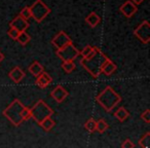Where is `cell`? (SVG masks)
<instances>
[{
  "label": "cell",
  "instance_id": "6da1fadb",
  "mask_svg": "<svg viewBox=\"0 0 150 148\" xmlns=\"http://www.w3.org/2000/svg\"><path fill=\"white\" fill-rule=\"evenodd\" d=\"M108 59V57L100 48L96 47L95 54L90 58H82L80 61V64L93 77L97 78L101 75L103 65Z\"/></svg>",
  "mask_w": 150,
  "mask_h": 148
},
{
  "label": "cell",
  "instance_id": "7a4b0ae2",
  "mask_svg": "<svg viewBox=\"0 0 150 148\" xmlns=\"http://www.w3.org/2000/svg\"><path fill=\"white\" fill-rule=\"evenodd\" d=\"M96 100L106 112H110L121 102V97L111 86H106L96 97Z\"/></svg>",
  "mask_w": 150,
  "mask_h": 148
},
{
  "label": "cell",
  "instance_id": "3957f363",
  "mask_svg": "<svg viewBox=\"0 0 150 148\" xmlns=\"http://www.w3.org/2000/svg\"><path fill=\"white\" fill-rule=\"evenodd\" d=\"M23 103L20 100L16 99L13 101V103H11V105L6 107L3 110V115L13 123L15 127H19L22 123H23V118H22L21 112L24 108Z\"/></svg>",
  "mask_w": 150,
  "mask_h": 148
},
{
  "label": "cell",
  "instance_id": "277c9868",
  "mask_svg": "<svg viewBox=\"0 0 150 148\" xmlns=\"http://www.w3.org/2000/svg\"><path fill=\"white\" fill-rule=\"evenodd\" d=\"M54 114V110L44 102L43 100H39L33 108H31V118H33L38 125H40L43 119L50 117Z\"/></svg>",
  "mask_w": 150,
  "mask_h": 148
},
{
  "label": "cell",
  "instance_id": "5b68a950",
  "mask_svg": "<svg viewBox=\"0 0 150 148\" xmlns=\"http://www.w3.org/2000/svg\"><path fill=\"white\" fill-rule=\"evenodd\" d=\"M30 11H31V18H33L37 23H41L50 13V9L46 6L42 0H36L30 6Z\"/></svg>",
  "mask_w": 150,
  "mask_h": 148
},
{
  "label": "cell",
  "instance_id": "8992f818",
  "mask_svg": "<svg viewBox=\"0 0 150 148\" xmlns=\"http://www.w3.org/2000/svg\"><path fill=\"white\" fill-rule=\"evenodd\" d=\"M56 54L63 62H67V61H74L79 56V50L72 43H70L68 45L64 46L63 48H61V50H58Z\"/></svg>",
  "mask_w": 150,
  "mask_h": 148
},
{
  "label": "cell",
  "instance_id": "52a82bcc",
  "mask_svg": "<svg viewBox=\"0 0 150 148\" xmlns=\"http://www.w3.org/2000/svg\"><path fill=\"white\" fill-rule=\"evenodd\" d=\"M134 35L143 43L147 44L150 41V24L148 21H143L135 30Z\"/></svg>",
  "mask_w": 150,
  "mask_h": 148
},
{
  "label": "cell",
  "instance_id": "ba28073f",
  "mask_svg": "<svg viewBox=\"0 0 150 148\" xmlns=\"http://www.w3.org/2000/svg\"><path fill=\"white\" fill-rule=\"evenodd\" d=\"M52 43L54 46H56L57 50H61V48H63L64 46L72 43V40H71V38L67 35L66 32L60 31L52 39Z\"/></svg>",
  "mask_w": 150,
  "mask_h": 148
},
{
  "label": "cell",
  "instance_id": "9c48e42d",
  "mask_svg": "<svg viewBox=\"0 0 150 148\" xmlns=\"http://www.w3.org/2000/svg\"><path fill=\"white\" fill-rule=\"evenodd\" d=\"M120 13L125 16V18H132L138 11V7L135 3H133L131 0L125 1L120 7H119Z\"/></svg>",
  "mask_w": 150,
  "mask_h": 148
},
{
  "label": "cell",
  "instance_id": "30bf717a",
  "mask_svg": "<svg viewBox=\"0 0 150 148\" xmlns=\"http://www.w3.org/2000/svg\"><path fill=\"white\" fill-rule=\"evenodd\" d=\"M29 26H30L29 22L24 19V18H22L20 15L17 16V17L9 23V27L15 28V29H17L19 32L26 31V30L29 28Z\"/></svg>",
  "mask_w": 150,
  "mask_h": 148
},
{
  "label": "cell",
  "instance_id": "8fae6325",
  "mask_svg": "<svg viewBox=\"0 0 150 148\" xmlns=\"http://www.w3.org/2000/svg\"><path fill=\"white\" fill-rule=\"evenodd\" d=\"M68 95H69L68 92H67L62 86H57L56 88L52 91V93H50L52 98L58 103H62L63 101L68 97Z\"/></svg>",
  "mask_w": 150,
  "mask_h": 148
},
{
  "label": "cell",
  "instance_id": "7c38bea8",
  "mask_svg": "<svg viewBox=\"0 0 150 148\" xmlns=\"http://www.w3.org/2000/svg\"><path fill=\"white\" fill-rule=\"evenodd\" d=\"M52 76H50L48 73L44 72V71L40 73L39 75L37 76V78H36V84L41 89L47 88V86L52 84Z\"/></svg>",
  "mask_w": 150,
  "mask_h": 148
},
{
  "label": "cell",
  "instance_id": "4fadbf2b",
  "mask_svg": "<svg viewBox=\"0 0 150 148\" xmlns=\"http://www.w3.org/2000/svg\"><path fill=\"white\" fill-rule=\"evenodd\" d=\"M8 76L15 84H19L22 81L24 77H25V72L22 70L20 67H15L13 70H11V72L8 73Z\"/></svg>",
  "mask_w": 150,
  "mask_h": 148
},
{
  "label": "cell",
  "instance_id": "5bb4252c",
  "mask_svg": "<svg viewBox=\"0 0 150 148\" xmlns=\"http://www.w3.org/2000/svg\"><path fill=\"white\" fill-rule=\"evenodd\" d=\"M116 68H117L116 65H115L110 59H108V60L104 63V65H103L102 73H104L105 75H107V76H110L111 74L116 70Z\"/></svg>",
  "mask_w": 150,
  "mask_h": 148
},
{
  "label": "cell",
  "instance_id": "9a60e30c",
  "mask_svg": "<svg viewBox=\"0 0 150 148\" xmlns=\"http://www.w3.org/2000/svg\"><path fill=\"white\" fill-rule=\"evenodd\" d=\"M43 71H44L43 66H42V65L40 64L39 62H37V61L33 62L29 66V72L31 73V74L33 76H35V77H37V76L39 75L40 73L43 72Z\"/></svg>",
  "mask_w": 150,
  "mask_h": 148
},
{
  "label": "cell",
  "instance_id": "2e32d148",
  "mask_svg": "<svg viewBox=\"0 0 150 148\" xmlns=\"http://www.w3.org/2000/svg\"><path fill=\"white\" fill-rule=\"evenodd\" d=\"M100 22H101V18L99 17L95 11L91 13L90 15L86 18V23L88 24V25H90L92 28H95Z\"/></svg>",
  "mask_w": 150,
  "mask_h": 148
},
{
  "label": "cell",
  "instance_id": "e0dca14e",
  "mask_svg": "<svg viewBox=\"0 0 150 148\" xmlns=\"http://www.w3.org/2000/svg\"><path fill=\"white\" fill-rule=\"evenodd\" d=\"M114 116L118 119L119 121H125V119H127V117L129 116V112L125 108V107H120L114 112Z\"/></svg>",
  "mask_w": 150,
  "mask_h": 148
},
{
  "label": "cell",
  "instance_id": "ac0fdd59",
  "mask_svg": "<svg viewBox=\"0 0 150 148\" xmlns=\"http://www.w3.org/2000/svg\"><path fill=\"white\" fill-rule=\"evenodd\" d=\"M17 40L20 44H22V45H26V44L29 43L30 40H31V36H30L26 31H22L19 33V36H18Z\"/></svg>",
  "mask_w": 150,
  "mask_h": 148
},
{
  "label": "cell",
  "instance_id": "d6986e66",
  "mask_svg": "<svg viewBox=\"0 0 150 148\" xmlns=\"http://www.w3.org/2000/svg\"><path fill=\"white\" fill-rule=\"evenodd\" d=\"M54 125H56V123H54V121L52 119V117H47V118L43 119V120L40 123V127L46 132L50 131V130L54 127Z\"/></svg>",
  "mask_w": 150,
  "mask_h": 148
},
{
  "label": "cell",
  "instance_id": "ffe728a7",
  "mask_svg": "<svg viewBox=\"0 0 150 148\" xmlns=\"http://www.w3.org/2000/svg\"><path fill=\"white\" fill-rule=\"evenodd\" d=\"M109 129V125L106 123V120L103 118L99 119L98 121H96V131H98L99 133H104Z\"/></svg>",
  "mask_w": 150,
  "mask_h": 148
},
{
  "label": "cell",
  "instance_id": "44dd1931",
  "mask_svg": "<svg viewBox=\"0 0 150 148\" xmlns=\"http://www.w3.org/2000/svg\"><path fill=\"white\" fill-rule=\"evenodd\" d=\"M95 52H96V47L95 46L86 45L84 46V48L81 52H79V55H81L82 58H90V57H92L95 54Z\"/></svg>",
  "mask_w": 150,
  "mask_h": 148
},
{
  "label": "cell",
  "instance_id": "7402d4cb",
  "mask_svg": "<svg viewBox=\"0 0 150 148\" xmlns=\"http://www.w3.org/2000/svg\"><path fill=\"white\" fill-rule=\"evenodd\" d=\"M139 146L140 147H143V148H148L150 146V133L149 132H147V133L140 139Z\"/></svg>",
  "mask_w": 150,
  "mask_h": 148
},
{
  "label": "cell",
  "instance_id": "603a6c76",
  "mask_svg": "<svg viewBox=\"0 0 150 148\" xmlns=\"http://www.w3.org/2000/svg\"><path fill=\"white\" fill-rule=\"evenodd\" d=\"M84 127L88 133H94L96 131V120L94 118H90L84 123Z\"/></svg>",
  "mask_w": 150,
  "mask_h": 148
},
{
  "label": "cell",
  "instance_id": "cb8c5ba5",
  "mask_svg": "<svg viewBox=\"0 0 150 148\" xmlns=\"http://www.w3.org/2000/svg\"><path fill=\"white\" fill-rule=\"evenodd\" d=\"M75 64L73 63V61H67V62H63L62 64V68L64 69L65 72L67 73H71L73 70L75 69Z\"/></svg>",
  "mask_w": 150,
  "mask_h": 148
},
{
  "label": "cell",
  "instance_id": "d4e9b609",
  "mask_svg": "<svg viewBox=\"0 0 150 148\" xmlns=\"http://www.w3.org/2000/svg\"><path fill=\"white\" fill-rule=\"evenodd\" d=\"M20 16H21L22 18H24L25 20H27V21L29 19H31V11H30V6L24 7V8L21 11V13H20Z\"/></svg>",
  "mask_w": 150,
  "mask_h": 148
},
{
  "label": "cell",
  "instance_id": "484cf974",
  "mask_svg": "<svg viewBox=\"0 0 150 148\" xmlns=\"http://www.w3.org/2000/svg\"><path fill=\"white\" fill-rule=\"evenodd\" d=\"M21 115H22L23 120H28V119H30L31 118V109L27 108V107H24L21 112Z\"/></svg>",
  "mask_w": 150,
  "mask_h": 148
},
{
  "label": "cell",
  "instance_id": "4316f807",
  "mask_svg": "<svg viewBox=\"0 0 150 148\" xmlns=\"http://www.w3.org/2000/svg\"><path fill=\"white\" fill-rule=\"evenodd\" d=\"M19 33L20 32L18 31L17 29H15V28H9V30L7 31V34H8V36L11 38V39H13V40H17V38H18V36H19Z\"/></svg>",
  "mask_w": 150,
  "mask_h": 148
},
{
  "label": "cell",
  "instance_id": "83f0119b",
  "mask_svg": "<svg viewBox=\"0 0 150 148\" xmlns=\"http://www.w3.org/2000/svg\"><path fill=\"white\" fill-rule=\"evenodd\" d=\"M140 117H141L142 120H144L146 123H150V110L149 109H146L143 113H141Z\"/></svg>",
  "mask_w": 150,
  "mask_h": 148
},
{
  "label": "cell",
  "instance_id": "f1b7e54d",
  "mask_svg": "<svg viewBox=\"0 0 150 148\" xmlns=\"http://www.w3.org/2000/svg\"><path fill=\"white\" fill-rule=\"evenodd\" d=\"M121 147L122 148H134L135 147V144H134L129 139H125V141H123V143L121 144Z\"/></svg>",
  "mask_w": 150,
  "mask_h": 148
},
{
  "label": "cell",
  "instance_id": "f546056e",
  "mask_svg": "<svg viewBox=\"0 0 150 148\" xmlns=\"http://www.w3.org/2000/svg\"><path fill=\"white\" fill-rule=\"evenodd\" d=\"M131 1L133 3H135L136 5H139V4H141V3L143 2L144 0H131Z\"/></svg>",
  "mask_w": 150,
  "mask_h": 148
},
{
  "label": "cell",
  "instance_id": "4dcf8cb0",
  "mask_svg": "<svg viewBox=\"0 0 150 148\" xmlns=\"http://www.w3.org/2000/svg\"><path fill=\"white\" fill-rule=\"evenodd\" d=\"M3 60H4V55H3V54H2V52H0V63L2 62V61H3Z\"/></svg>",
  "mask_w": 150,
  "mask_h": 148
}]
</instances>
